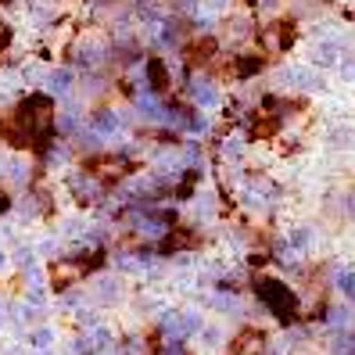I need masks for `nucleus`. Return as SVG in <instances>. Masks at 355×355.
Returning <instances> with one entry per match:
<instances>
[{
    "mask_svg": "<svg viewBox=\"0 0 355 355\" xmlns=\"http://www.w3.org/2000/svg\"><path fill=\"white\" fill-rule=\"evenodd\" d=\"M51 133H54V104L44 94L26 97L11 115L0 119V140L15 144V148L44 151L51 144Z\"/></svg>",
    "mask_w": 355,
    "mask_h": 355,
    "instance_id": "1",
    "label": "nucleus"
},
{
    "mask_svg": "<svg viewBox=\"0 0 355 355\" xmlns=\"http://www.w3.org/2000/svg\"><path fill=\"white\" fill-rule=\"evenodd\" d=\"M255 287H259L262 302H266L269 309H273V312H277V316H280L284 323H291V320L298 316V298L291 295V291H287V287H284L280 280H266V277H262V280H259Z\"/></svg>",
    "mask_w": 355,
    "mask_h": 355,
    "instance_id": "2",
    "label": "nucleus"
},
{
    "mask_svg": "<svg viewBox=\"0 0 355 355\" xmlns=\"http://www.w3.org/2000/svg\"><path fill=\"white\" fill-rule=\"evenodd\" d=\"M133 169V162H126V158H122V155H97V158H90L87 162V173L90 176H97L101 183H119L122 176H126Z\"/></svg>",
    "mask_w": 355,
    "mask_h": 355,
    "instance_id": "3",
    "label": "nucleus"
},
{
    "mask_svg": "<svg viewBox=\"0 0 355 355\" xmlns=\"http://www.w3.org/2000/svg\"><path fill=\"white\" fill-rule=\"evenodd\" d=\"M216 58H219V40L216 36H198V40H191V44L183 47L187 69H208Z\"/></svg>",
    "mask_w": 355,
    "mask_h": 355,
    "instance_id": "4",
    "label": "nucleus"
},
{
    "mask_svg": "<svg viewBox=\"0 0 355 355\" xmlns=\"http://www.w3.org/2000/svg\"><path fill=\"white\" fill-rule=\"evenodd\" d=\"M262 40L269 44V51H273V54H277V51H287V47L298 40V26L291 22V18H280V22H273V26L262 29Z\"/></svg>",
    "mask_w": 355,
    "mask_h": 355,
    "instance_id": "5",
    "label": "nucleus"
},
{
    "mask_svg": "<svg viewBox=\"0 0 355 355\" xmlns=\"http://www.w3.org/2000/svg\"><path fill=\"white\" fill-rule=\"evenodd\" d=\"M248 133H252L255 140H277V133H280L277 112H266V108L252 112V119H248Z\"/></svg>",
    "mask_w": 355,
    "mask_h": 355,
    "instance_id": "6",
    "label": "nucleus"
},
{
    "mask_svg": "<svg viewBox=\"0 0 355 355\" xmlns=\"http://www.w3.org/2000/svg\"><path fill=\"white\" fill-rule=\"evenodd\" d=\"M262 348H266V334L259 327L241 330L237 338H234V345H230V352H234V355H262Z\"/></svg>",
    "mask_w": 355,
    "mask_h": 355,
    "instance_id": "7",
    "label": "nucleus"
},
{
    "mask_svg": "<svg viewBox=\"0 0 355 355\" xmlns=\"http://www.w3.org/2000/svg\"><path fill=\"white\" fill-rule=\"evenodd\" d=\"M148 72H151V83H155V90H169V72H165V65L158 58H151V65H148Z\"/></svg>",
    "mask_w": 355,
    "mask_h": 355,
    "instance_id": "8",
    "label": "nucleus"
},
{
    "mask_svg": "<svg viewBox=\"0 0 355 355\" xmlns=\"http://www.w3.org/2000/svg\"><path fill=\"white\" fill-rule=\"evenodd\" d=\"M8 44H11V29L0 22V58H4V51H8Z\"/></svg>",
    "mask_w": 355,
    "mask_h": 355,
    "instance_id": "9",
    "label": "nucleus"
},
{
    "mask_svg": "<svg viewBox=\"0 0 355 355\" xmlns=\"http://www.w3.org/2000/svg\"><path fill=\"white\" fill-rule=\"evenodd\" d=\"M4 208H8V194H4V191H0V212H4Z\"/></svg>",
    "mask_w": 355,
    "mask_h": 355,
    "instance_id": "10",
    "label": "nucleus"
}]
</instances>
